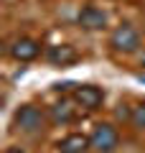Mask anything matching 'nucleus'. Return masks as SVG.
Here are the masks:
<instances>
[{
  "instance_id": "obj_11",
  "label": "nucleus",
  "mask_w": 145,
  "mask_h": 153,
  "mask_svg": "<svg viewBox=\"0 0 145 153\" xmlns=\"http://www.w3.org/2000/svg\"><path fill=\"white\" fill-rule=\"evenodd\" d=\"M5 153H26V151H23V148H8Z\"/></svg>"
},
{
  "instance_id": "obj_9",
  "label": "nucleus",
  "mask_w": 145,
  "mask_h": 153,
  "mask_svg": "<svg viewBox=\"0 0 145 153\" xmlns=\"http://www.w3.org/2000/svg\"><path fill=\"white\" fill-rule=\"evenodd\" d=\"M51 117H54L56 123H71L74 120V107H71L69 102H59L51 107Z\"/></svg>"
},
{
  "instance_id": "obj_5",
  "label": "nucleus",
  "mask_w": 145,
  "mask_h": 153,
  "mask_svg": "<svg viewBox=\"0 0 145 153\" xmlns=\"http://www.w3.org/2000/svg\"><path fill=\"white\" fill-rule=\"evenodd\" d=\"M76 23L84 31H102V28H107V13L102 8H97V5H84L79 10Z\"/></svg>"
},
{
  "instance_id": "obj_12",
  "label": "nucleus",
  "mask_w": 145,
  "mask_h": 153,
  "mask_svg": "<svg viewBox=\"0 0 145 153\" xmlns=\"http://www.w3.org/2000/svg\"><path fill=\"white\" fill-rule=\"evenodd\" d=\"M140 66H143V71H145V54L140 56Z\"/></svg>"
},
{
  "instance_id": "obj_7",
  "label": "nucleus",
  "mask_w": 145,
  "mask_h": 153,
  "mask_svg": "<svg viewBox=\"0 0 145 153\" xmlns=\"http://www.w3.org/2000/svg\"><path fill=\"white\" fill-rule=\"evenodd\" d=\"M46 59H48V64H54V66H71L79 59V54L69 44H56V46H51L46 51Z\"/></svg>"
},
{
  "instance_id": "obj_1",
  "label": "nucleus",
  "mask_w": 145,
  "mask_h": 153,
  "mask_svg": "<svg viewBox=\"0 0 145 153\" xmlns=\"http://www.w3.org/2000/svg\"><path fill=\"white\" fill-rule=\"evenodd\" d=\"M13 125L18 128V130L23 133H41L43 125H46V117H43V112L38 107H33V105H23V107L16 110V115H13Z\"/></svg>"
},
{
  "instance_id": "obj_3",
  "label": "nucleus",
  "mask_w": 145,
  "mask_h": 153,
  "mask_svg": "<svg viewBox=\"0 0 145 153\" xmlns=\"http://www.w3.org/2000/svg\"><path fill=\"white\" fill-rule=\"evenodd\" d=\"M109 46H112L115 51H120V54H132V51H138V46H140V33L135 31L130 23H122V26H117L112 31Z\"/></svg>"
},
{
  "instance_id": "obj_10",
  "label": "nucleus",
  "mask_w": 145,
  "mask_h": 153,
  "mask_svg": "<svg viewBox=\"0 0 145 153\" xmlns=\"http://www.w3.org/2000/svg\"><path fill=\"white\" fill-rule=\"evenodd\" d=\"M127 120H130V125H132V128L143 130V128H145V102L130 107V117H127Z\"/></svg>"
},
{
  "instance_id": "obj_4",
  "label": "nucleus",
  "mask_w": 145,
  "mask_h": 153,
  "mask_svg": "<svg viewBox=\"0 0 145 153\" xmlns=\"http://www.w3.org/2000/svg\"><path fill=\"white\" fill-rule=\"evenodd\" d=\"M74 102L84 110H99V105L104 102V92L94 84H79L74 87Z\"/></svg>"
},
{
  "instance_id": "obj_6",
  "label": "nucleus",
  "mask_w": 145,
  "mask_h": 153,
  "mask_svg": "<svg viewBox=\"0 0 145 153\" xmlns=\"http://www.w3.org/2000/svg\"><path fill=\"white\" fill-rule=\"evenodd\" d=\"M8 54H10L16 61H33L38 54H41V44H38V41H33V38H26V36H23V38L10 41Z\"/></svg>"
},
{
  "instance_id": "obj_2",
  "label": "nucleus",
  "mask_w": 145,
  "mask_h": 153,
  "mask_svg": "<svg viewBox=\"0 0 145 153\" xmlns=\"http://www.w3.org/2000/svg\"><path fill=\"white\" fill-rule=\"evenodd\" d=\"M89 140H92V148L97 153H112L117 148V143H120V133L109 123H99V125H94Z\"/></svg>"
},
{
  "instance_id": "obj_8",
  "label": "nucleus",
  "mask_w": 145,
  "mask_h": 153,
  "mask_svg": "<svg viewBox=\"0 0 145 153\" xmlns=\"http://www.w3.org/2000/svg\"><path fill=\"white\" fill-rule=\"evenodd\" d=\"M59 153H87L92 148V140L87 135H81V133H69L66 138H61L59 140Z\"/></svg>"
}]
</instances>
